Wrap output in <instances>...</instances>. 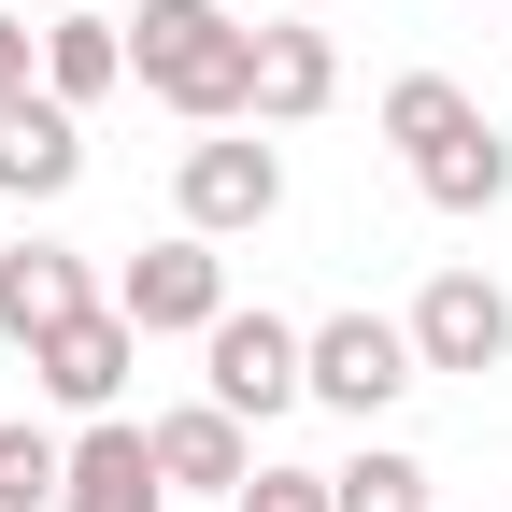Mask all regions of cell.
I'll list each match as a JSON object with an SVG mask.
<instances>
[{
  "label": "cell",
  "instance_id": "obj_1",
  "mask_svg": "<svg viewBox=\"0 0 512 512\" xmlns=\"http://www.w3.org/2000/svg\"><path fill=\"white\" fill-rule=\"evenodd\" d=\"M384 143L413 157L427 214H498V200H512V128H498L456 72H399V86H384Z\"/></svg>",
  "mask_w": 512,
  "mask_h": 512
},
{
  "label": "cell",
  "instance_id": "obj_2",
  "mask_svg": "<svg viewBox=\"0 0 512 512\" xmlns=\"http://www.w3.org/2000/svg\"><path fill=\"white\" fill-rule=\"evenodd\" d=\"M128 86L171 100L185 128H242V86H256V29L228 0H143L128 15Z\"/></svg>",
  "mask_w": 512,
  "mask_h": 512
},
{
  "label": "cell",
  "instance_id": "obj_3",
  "mask_svg": "<svg viewBox=\"0 0 512 512\" xmlns=\"http://www.w3.org/2000/svg\"><path fill=\"white\" fill-rule=\"evenodd\" d=\"M299 384H313V399H328V413H384V399H413V328H399V313H328V328H299Z\"/></svg>",
  "mask_w": 512,
  "mask_h": 512
},
{
  "label": "cell",
  "instance_id": "obj_4",
  "mask_svg": "<svg viewBox=\"0 0 512 512\" xmlns=\"http://www.w3.org/2000/svg\"><path fill=\"white\" fill-rule=\"evenodd\" d=\"M171 200H185V228H200V242L271 228V214H285V143H256V128H214V143H185Z\"/></svg>",
  "mask_w": 512,
  "mask_h": 512
},
{
  "label": "cell",
  "instance_id": "obj_5",
  "mask_svg": "<svg viewBox=\"0 0 512 512\" xmlns=\"http://www.w3.org/2000/svg\"><path fill=\"white\" fill-rule=\"evenodd\" d=\"M114 313H128L143 342H200L214 313H228V256H214L200 228H171V242H143V256L114 271Z\"/></svg>",
  "mask_w": 512,
  "mask_h": 512
},
{
  "label": "cell",
  "instance_id": "obj_6",
  "mask_svg": "<svg viewBox=\"0 0 512 512\" xmlns=\"http://www.w3.org/2000/svg\"><path fill=\"white\" fill-rule=\"evenodd\" d=\"M200 356H214V413H242V427H271V413H299V399H313L285 313H242V299H228L214 328H200Z\"/></svg>",
  "mask_w": 512,
  "mask_h": 512
},
{
  "label": "cell",
  "instance_id": "obj_7",
  "mask_svg": "<svg viewBox=\"0 0 512 512\" xmlns=\"http://www.w3.org/2000/svg\"><path fill=\"white\" fill-rule=\"evenodd\" d=\"M413 328V370H512V299H498V271H427V299L399 313Z\"/></svg>",
  "mask_w": 512,
  "mask_h": 512
},
{
  "label": "cell",
  "instance_id": "obj_8",
  "mask_svg": "<svg viewBox=\"0 0 512 512\" xmlns=\"http://www.w3.org/2000/svg\"><path fill=\"white\" fill-rule=\"evenodd\" d=\"M128 356H143V328L100 299V313H72V328H43V342H29V384H43L57 413H86V427H100V413L128 399Z\"/></svg>",
  "mask_w": 512,
  "mask_h": 512
},
{
  "label": "cell",
  "instance_id": "obj_9",
  "mask_svg": "<svg viewBox=\"0 0 512 512\" xmlns=\"http://www.w3.org/2000/svg\"><path fill=\"white\" fill-rule=\"evenodd\" d=\"M342 100V43L299 29V15H256V86H242V128H313Z\"/></svg>",
  "mask_w": 512,
  "mask_h": 512
},
{
  "label": "cell",
  "instance_id": "obj_10",
  "mask_svg": "<svg viewBox=\"0 0 512 512\" xmlns=\"http://www.w3.org/2000/svg\"><path fill=\"white\" fill-rule=\"evenodd\" d=\"M100 299H114V285L86 271L72 242H15V256H0V342H15V356H29L43 328H72V313H100Z\"/></svg>",
  "mask_w": 512,
  "mask_h": 512
},
{
  "label": "cell",
  "instance_id": "obj_11",
  "mask_svg": "<svg viewBox=\"0 0 512 512\" xmlns=\"http://www.w3.org/2000/svg\"><path fill=\"white\" fill-rule=\"evenodd\" d=\"M0 185H15V200H72L86 185V114L43 100V86H15L0 100Z\"/></svg>",
  "mask_w": 512,
  "mask_h": 512
},
{
  "label": "cell",
  "instance_id": "obj_12",
  "mask_svg": "<svg viewBox=\"0 0 512 512\" xmlns=\"http://www.w3.org/2000/svg\"><path fill=\"white\" fill-rule=\"evenodd\" d=\"M57 512H171V484H157V441L128 427V413H100V427L72 441V470H57Z\"/></svg>",
  "mask_w": 512,
  "mask_h": 512
},
{
  "label": "cell",
  "instance_id": "obj_13",
  "mask_svg": "<svg viewBox=\"0 0 512 512\" xmlns=\"http://www.w3.org/2000/svg\"><path fill=\"white\" fill-rule=\"evenodd\" d=\"M143 441H157V484H171V498H242V470H256V441H242V413H214V399H185V413H157Z\"/></svg>",
  "mask_w": 512,
  "mask_h": 512
},
{
  "label": "cell",
  "instance_id": "obj_14",
  "mask_svg": "<svg viewBox=\"0 0 512 512\" xmlns=\"http://www.w3.org/2000/svg\"><path fill=\"white\" fill-rule=\"evenodd\" d=\"M128 86V15H100V0H57L43 15V100H114Z\"/></svg>",
  "mask_w": 512,
  "mask_h": 512
},
{
  "label": "cell",
  "instance_id": "obj_15",
  "mask_svg": "<svg viewBox=\"0 0 512 512\" xmlns=\"http://www.w3.org/2000/svg\"><path fill=\"white\" fill-rule=\"evenodd\" d=\"M328 512H427V456H399V441L342 456V470H328Z\"/></svg>",
  "mask_w": 512,
  "mask_h": 512
},
{
  "label": "cell",
  "instance_id": "obj_16",
  "mask_svg": "<svg viewBox=\"0 0 512 512\" xmlns=\"http://www.w3.org/2000/svg\"><path fill=\"white\" fill-rule=\"evenodd\" d=\"M57 470H72V441H57V427H0V512H57Z\"/></svg>",
  "mask_w": 512,
  "mask_h": 512
},
{
  "label": "cell",
  "instance_id": "obj_17",
  "mask_svg": "<svg viewBox=\"0 0 512 512\" xmlns=\"http://www.w3.org/2000/svg\"><path fill=\"white\" fill-rule=\"evenodd\" d=\"M228 512H328V470H285V456H256Z\"/></svg>",
  "mask_w": 512,
  "mask_h": 512
},
{
  "label": "cell",
  "instance_id": "obj_18",
  "mask_svg": "<svg viewBox=\"0 0 512 512\" xmlns=\"http://www.w3.org/2000/svg\"><path fill=\"white\" fill-rule=\"evenodd\" d=\"M15 86H43V29L15 15V0H0V100H15Z\"/></svg>",
  "mask_w": 512,
  "mask_h": 512
},
{
  "label": "cell",
  "instance_id": "obj_19",
  "mask_svg": "<svg viewBox=\"0 0 512 512\" xmlns=\"http://www.w3.org/2000/svg\"><path fill=\"white\" fill-rule=\"evenodd\" d=\"M43 15H57V0H43Z\"/></svg>",
  "mask_w": 512,
  "mask_h": 512
}]
</instances>
